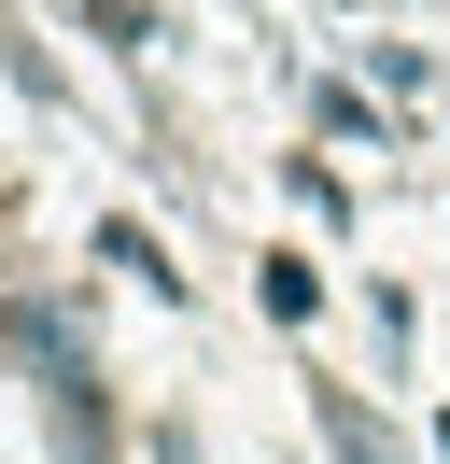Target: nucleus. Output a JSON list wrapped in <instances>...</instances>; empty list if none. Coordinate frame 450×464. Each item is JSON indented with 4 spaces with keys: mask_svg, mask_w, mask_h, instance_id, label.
Returning a JSON list of instances; mask_svg holds the SVG:
<instances>
[{
    "mask_svg": "<svg viewBox=\"0 0 450 464\" xmlns=\"http://www.w3.org/2000/svg\"><path fill=\"white\" fill-rule=\"evenodd\" d=\"M324 436H338V464H394V436H380V422H366V408H352V394H324Z\"/></svg>",
    "mask_w": 450,
    "mask_h": 464,
    "instance_id": "obj_1",
    "label": "nucleus"
},
{
    "mask_svg": "<svg viewBox=\"0 0 450 464\" xmlns=\"http://www.w3.org/2000/svg\"><path fill=\"white\" fill-rule=\"evenodd\" d=\"M84 14H99V29H112V43H141V0H84Z\"/></svg>",
    "mask_w": 450,
    "mask_h": 464,
    "instance_id": "obj_2",
    "label": "nucleus"
}]
</instances>
